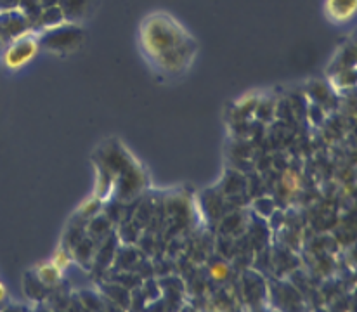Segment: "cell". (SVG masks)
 <instances>
[{
  "label": "cell",
  "instance_id": "6da1fadb",
  "mask_svg": "<svg viewBox=\"0 0 357 312\" xmlns=\"http://www.w3.org/2000/svg\"><path fill=\"white\" fill-rule=\"evenodd\" d=\"M141 47L153 64L167 73H181L195 59L198 45L181 23L165 13H155L141 24Z\"/></svg>",
  "mask_w": 357,
  "mask_h": 312
},
{
  "label": "cell",
  "instance_id": "30bf717a",
  "mask_svg": "<svg viewBox=\"0 0 357 312\" xmlns=\"http://www.w3.org/2000/svg\"><path fill=\"white\" fill-rule=\"evenodd\" d=\"M7 300V286L0 281V304H3Z\"/></svg>",
  "mask_w": 357,
  "mask_h": 312
},
{
  "label": "cell",
  "instance_id": "7a4b0ae2",
  "mask_svg": "<svg viewBox=\"0 0 357 312\" xmlns=\"http://www.w3.org/2000/svg\"><path fill=\"white\" fill-rule=\"evenodd\" d=\"M40 47L42 45L37 35H33L31 31H24V34L14 37L9 42V45L3 49L2 64L7 70H23L28 63H31L37 57V54L40 52Z\"/></svg>",
  "mask_w": 357,
  "mask_h": 312
},
{
  "label": "cell",
  "instance_id": "52a82bcc",
  "mask_svg": "<svg viewBox=\"0 0 357 312\" xmlns=\"http://www.w3.org/2000/svg\"><path fill=\"white\" fill-rule=\"evenodd\" d=\"M35 274H37L38 281H40L42 285L54 286V285H58V283H59L63 272H61L59 269L56 267V265L52 264L51 260H49V262H45V264H38Z\"/></svg>",
  "mask_w": 357,
  "mask_h": 312
},
{
  "label": "cell",
  "instance_id": "277c9868",
  "mask_svg": "<svg viewBox=\"0 0 357 312\" xmlns=\"http://www.w3.org/2000/svg\"><path fill=\"white\" fill-rule=\"evenodd\" d=\"M326 16L335 23H345L352 20L357 10V0H326L324 2Z\"/></svg>",
  "mask_w": 357,
  "mask_h": 312
},
{
  "label": "cell",
  "instance_id": "5b68a950",
  "mask_svg": "<svg viewBox=\"0 0 357 312\" xmlns=\"http://www.w3.org/2000/svg\"><path fill=\"white\" fill-rule=\"evenodd\" d=\"M280 186L284 191V195L297 196L298 193L302 191V186H303L302 175H300L295 168H287V170L283 172V175H281Z\"/></svg>",
  "mask_w": 357,
  "mask_h": 312
},
{
  "label": "cell",
  "instance_id": "8992f818",
  "mask_svg": "<svg viewBox=\"0 0 357 312\" xmlns=\"http://www.w3.org/2000/svg\"><path fill=\"white\" fill-rule=\"evenodd\" d=\"M63 21H66V17H64V13L63 9H61V6L45 7V9H42V13L38 14L37 17V24L42 28V30H47V28L56 27V24L63 23Z\"/></svg>",
  "mask_w": 357,
  "mask_h": 312
},
{
  "label": "cell",
  "instance_id": "9c48e42d",
  "mask_svg": "<svg viewBox=\"0 0 357 312\" xmlns=\"http://www.w3.org/2000/svg\"><path fill=\"white\" fill-rule=\"evenodd\" d=\"M51 262L56 265V267L59 269L61 272H64V271H68V269H70L71 257H70V253L66 252V250L61 248V250H58V252H54V255H52Z\"/></svg>",
  "mask_w": 357,
  "mask_h": 312
},
{
  "label": "cell",
  "instance_id": "3957f363",
  "mask_svg": "<svg viewBox=\"0 0 357 312\" xmlns=\"http://www.w3.org/2000/svg\"><path fill=\"white\" fill-rule=\"evenodd\" d=\"M82 38H84L82 28L63 21V23L42 31L38 40H40V45L51 49V51H70L80 44Z\"/></svg>",
  "mask_w": 357,
  "mask_h": 312
},
{
  "label": "cell",
  "instance_id": "ba28073f",
  "mask_svg": "<svg viewBox=\"0 0 357 312\" xmlns=\"http://www.w3.org/2000/svg\"><path fill=\"white\" fill-rule=\"evenodd\" d=\"M208 272H210V278L215 279V281H219V283H222L229 278L231 269L226 262H213V264L210 265Z\"/></svg>",
  "mask_w": 357,
  "mask_h": 312
}]
</instances>
